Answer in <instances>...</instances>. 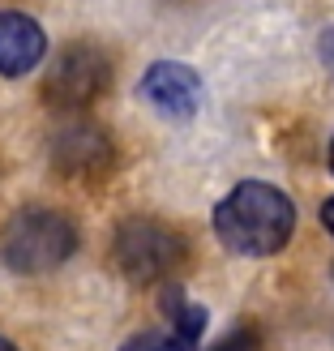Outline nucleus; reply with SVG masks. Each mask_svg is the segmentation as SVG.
Segmentation results:
<instances>
[{
  "label": "nucleus",
  "instance_id": "1",
  "mask_svg": "<svg viewBox=\"0 0 334 351\" xmlns=\"http://www.w3.org/2000/svg\"><path fill=\"white\" fill-rule=\"evenodd\" d=\"M296 232V206L283 189L244 180L215 206V236L240 257H274Z\"/></svg>",
  "mask_w": 334,
  "mask_h": 351
},
{
  "label": "nucleus",
  "instance_id": "5",
  "mask_svg": "<svg viewBox=\"0 0 334 351\" xmlns=\"http://www.w3.org/2000/svg\"><path fill=\"white\" fill-rule=\"evenodd\" d=\"M137 95L167 120H189V116H198L202 99H206V86L180 60H154L142 73V82H137Z\"/></svg>",
  "mask_w": 334,
  "mask_h": 351
},
{
  "label": "nucleus",
  "instance_id": "12",
  "mask_svg": "<svg viewBox=\"0 0 334 351\" xmlns=\"http://www.w3.org/2000/svg\"><path fill=\"white\" fill-rule=\"evenodd\" d=\"M0 351H17V347H13V343H9V339H0Z\"/></svg>",
  "mask_w": 334,
  "mask_h": 351
},
{
  "label": "nucleus",
  "instance_id": "2",
  "mask_svg": "<svg viewBox=\"0 0 334 351\" xmlns=\"http://www.w3.org/2000/svg\"><path fill=\"white\" fill-rule=\"evenodd\" d=\"M77 253V227L51 206H26L0 232V261L13 274H47Z\"/></svg>",
  "mask_w": 334,
  "mask_h": 351
},
{
  "label": "nucleus",
  "instance_id": "3",
  "mask_svg": "<svg viewBox=\"0 0 334 351\" xmlns=\"http://www.w3.org/2000/svg\"><path fill=\"white\" fill-rule=\"evenodd\" d=\"M112 257L125 278L133 283H154L171 270L184 266L189 257V244L176 227L159 223V219H129L116 227V244H112Z\"/></svg>",
  "mask_w": 334,
  "mask_h": 351
},
{
  "label": "nucleus",
  "instance_id": "9",
  "mask_svg": "<svg viewBox=\"0 0 334 351\" xmlns=\"http://www.w3.org/2000/svg\"><path fill=\"white\" fill-rule=\"evenodd\" d=\"M210 351H257V330H249V326H240V330H232L223 343H215Z\"/></svg>",
  "mask_w": 334,
  "mask_h": 351
},
{
  "label": "nucleus",
  "instance_id": "4",
  "mask_svg": "<svg viewBox=\"0 0 334 351\" xmlns=\"http://www.w3.org/2000/svg\"><path fill=\"white\" fill-rule=\"evenodd\" d=\"M108 86H112L108 51L95 47V43H69L56 56V64L47 69L43 95H47V103H56V108H86V103H95Z\"/></svg>",
  "mask_w": 334,
  "mask_h": 351
},
{
  "label": "nucleus",
  "instance_id": "11",
  "mask_svg": "<svg viewBox=\"0 0 334 351\" xmlns=\"http://www.w3.org/2000/svg\"><path fill=\"white\" fill-rule=\"evenodd\" d=\"M322 223H326V232L334 236V197H326V202H322Z\"/></svg>",
  "mask_w": 334,
  "mask_h": 351
},
{
  "label": "nucleus",
  "instance_id": "13",
  "mask_svg": "<svg viewBox=\"0 0 334 351\" xmlns=\"http://www.w3.org/2000/svg\"><path fill=\"white\" fill-rule=\"evenodd\" d=\"M330 171H334V142H330Z\"/></svg>",
  "mask_w": 334,
  "mask_h": 351
},
{
  "label": "nucleus",
  "instance_id": "10",
  "mask_svg": "<svg viewBox=\"0 0 334 351\" xmlns=\"http://www.w3.org/2000/svg\"><path fill=\"white\" fill-rule=\"evenodd\" d=\"M318 51H322V60H326V69H330V73H334V26L322 34V39H318Z\"/></svg>",
  "mask_w": 334,
  "mask_h": 351
},
{
  "label": "nucleus",
  "instance_id": "8",
  "mask_svg": "<svg viewBox=\"0 0 334 351\" xmlns=\"http://www.w3.org/2000/svg\"><path fill=\"white\" fill-rule=\"evenodd\" d=\"M51 154H56V167L64 176H86V171H103L112 163V142L95 125H73L56 137Z\"/></svg>",
  "mask_w": 334,
  "mask_h": 351
},
{
  "label": "nucleus",
  "instance_id": "6",
  "mask_svg": "<svg viewBox=\"0 0 334 351\" xmlns=\"http://www.w3.org/2000/svg\"><path fill=\"white\" fill-rule=\"evenodd\" d=\"M163 313H167V326L163 330H146V335H133L120 343V351H193L202 343L206 326H210V313L202 304L184 300L180 287H167L163 291Z\"/></svg>",
  "mask_w": 334,
  "mask_h": 351
},
{
  "label": "nucleus",
  "instance_id": "7",
  "mask_svg": "<svg viewBox=\"0 0 334 351\" xmlns=\"http://www.w3.org/2000/svg\"><path fill=\"white\" fill-rule=\"evenodd\" d=\"M47 56V34L26 13H0V77H26Z\"/></svg>",
  "mask_w": 334,
  "mask_h": 351
}]
</instances>
